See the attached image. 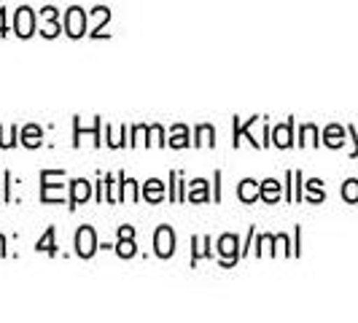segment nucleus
I'll return each mask as SVG.
<instances>
[{
  "instance_id": "obj_1",
  "label": "nucleus",
  "mask_w": 358,
  "mask_h": 323,
  "mask_svg": "<svg viewBox=\"0 0 358 323\" xmlns=\"http://www.w3.org/2000/svg\"><path fill=\"white\" fill-rule=\"evenodd\" d=\"M94 251H97V234L92 227H81L76 232V253L81 259H90V256H94Z\"/></svg>"
},
{
  "instance_id": "obj_2",
  "label": "nucleus",
  "mask_w": 358,
  "mask_h": 323,
  "mask_svg": "<svg viewBox=\"0 0 358 323\" xmlns=\"http://www.w3.org/2000/svg\"><path fill=\"white\" fill-rule=\"evenodd\" d=\"M154 251L159 259H170L176 253V234L170 227H159L157 234H154Z\"/></svg>"
},
{
  "instance_id": "obj_3",
  "label": "nucleus",
  "mask_w": 358,
  "mask_h": 323,
  "mask_svg": "<svg viewBox=\"0 0 358 323\" xmlns=\"http://www.w3.org/2000/svg\"><path fill=\"white\" fill-rule=\"evenodd\" d=\"M14 33L19 38H30L36 33V14H33V8H27V6L19 8L17 19H14Z\"/></svg>"
},
{
  "instance_id": "obj_4",
  "label": "nucleus",
  "mask_w": 358,
  "mask_h": 323,
  "mask_svg": "<svg viewBox=\"0 0 358 323\" xmlns=\"http://www.w3.org/2000/svg\"><path fill=\"white\" fill-rule=\"evenodd\" d=\"M65 30L71 38H81L87 33V14L81 8H71L68 17H65Z\"/></svg>"
},
{
  "instance_id": "obj_5",
  "label": "nucleus",
  "mask_w": 358,
  "mask_h": 323,
  "mask_svg": "<svg viewBox=\"0 0 358 323\" xmlns=\"http://www.w3.org/2000/svg\"><path fill=\"white\" fill-rule=\"evenodd\" d=\"M132 237H135V229H132V227H122V229H119V243H116V253H119V256H122V259H132V256H135V240H132Z\"/></svg>"
},
{
  "instance_id": "obj_6",
  "label": "nucleus",
  "mask_w": 358,
  "mask_h": 323,
  "mask_svg": "<svg viewBox=\"0 0 358 323\" xmlns=\"http://www.w3.org/2000/svg\"><path fill=\"white\" fill-rule=\"evenodd\" d=\"M218 253L224 256V264L237 261V237H234V234H224V237L218 240Z\"/></svg>"
},
{
  "instance_id": "obj_7",
  "label": "nucleus",
  "mask_w": 358,
  "mask_h": 323,
  "mask_svg": "<svg viewBox=\"0 0 358 323\" xmlns=\"http://www.w3.org/2000/svg\"><path fill=\"white\" fill-rule=\"evenodd\" d=\"M73 186V194H71V208H78L81 202H87L90 199V194H92V186L87 183L84 178H76L71 183Z\"/></svg>"
},
{
  "instance_id": "obj_8",
  "label": "nucleus",
  "mask_w": 358,
  "mask_h": 323,
  "mask_svg": "<svg viewBox=\"0 0 358 323\" xmlns=\"http://www.w3.org/2000/svg\"><path fill=\"white\" fill-rule=\"evenodd\" d=\"M259 192H262V186H256V180L251 178H245L240 183V189H237V194H240L243 202H253V199L259 197Z\"/></svg>"
},
{
  "instance_id": "obj_9",
  "label": "nucleus",
  "mask_w": 358,
  "mask_h": 323,
  "mask_svg": "<svg viewBox=\"0 0 358 323\" xmlns=\"http://www.w3.org/2000/svg\"><path fill=\"white\" fill-rule=\"evenodd\" d=\"M41 138H43V132H41L36 124H27L22 129V143L27 145V148H38V145H41Z\"/></svg>"
},
{
  "instance_id": "obj_10",
  "label": "nucleus",
  "mask_w": 358,
  "mask_h": 323,
  "mask_svg": "<svg viewBox=\"0 0 358 323\" xmlns=\"http://www.w3.org/2000/svg\"><path fill=\"white\" fill-rule=\"evenodd\" d=\"M143 197L148 199V202H159L162 197H164V186H162V180H148L143 186Z\"/></svg>"
},
{
  "instance_id": "obj_11",
  "label": "nucleus",
  "mask_w": 358,
  "mask_h": 323,
  "mask_svg": "<svg viewBox=\"0 0 358 323\" xmlns=\"http://www.w3.org/2000/svg\"><path fill=\"white\" fill-rule=\"evenodd\" d=\"M170 145L173 148H186L189 145V129L183 124L173 127V135H170Z\"/></svg>"
},
{
  "instance_id": "obj_12",
  "label": "nucleus",
  "mask_w": 358,
  "mask_h": 323,
  "mask_svg": "<svg viewBox=\"0 0 358 323\" xmlns=\"http://www.w3.org/2000/svg\"><path fill=\"white\" fill-rule=\"evenodd\" d=\"M259 197L267 199V202H275V199L280 197V183H278V180H264V183H262Z\"/></svg>"
},
{
  "instance_id": "obj_13",
  "label": "nucleus",
  "mask_w": 358,
  "mask_h": 323,
  "mask_svg": "<svg viewBox=\"0 0 358 323\" xmlns=\"http://www.w3.org/2000/svg\"><path fill=\"white\" fill-rule=\"evenodd\" d=\"M197 145H213L215 143V129L210 124H199L197 127Z\"/></svg>"
},
{
  "instance_id": "obj_14",
  "label": "nucleus",
  "mask_w": 358,
  "mask_h": 323,
  "mask_svg": "<svg viewBox=\"0 0 358 323\" xmlns=\"http://www.w3.org/2000/svg\"><path fill=\"white\" fill-rule=\"evenodd\" d=\"M36 251H43V253H57V245H54V227H49L46 229V234L38 240V245H36Z\"/></svg>"
},
{
  "instance_id": "obj_15",
  "label": "nucleus",
  "mask_w": 358,
  "mask_h": 323,
  "mask_svg": "<svg viewBox=\"0 0 358 323\" xmlns=\"http://www.w3.org/2000/svg\"><path fill=\"white\" fill-rule=\"evenodd\" d=\"M272 143L280 145V148H288V145H291V122L275 129V141H272Z\"/></svg>"
},
{
  "instance_id": "obj_16",
  "label": "nucleus",
  "mask_w": 358,
  "mask_h": 323,
  "mask_svg": "<svg viewBox=\"0 0 358 323\" xmlns=\"http://www.w3.org/2000/svg\"><path fill=\"white\" fill-rule=\"evenodd\" d=\"M205 186H208L205 180H194V183H192V189H189V199H192V202H205V199H208Z\"/></svg>"
},
{
  "instance_id": "obj_17",
  "label": "nucleus",
  "mask_w": 358,
  "mask_h": 323,
  "mask_svg": "<svg viewBox=\"0 0 358 323\" xmlns=\"http://www.w3.org/2000/svg\"><path fill=\"white\" fill-rule=\"evenodd\" d=\"M43 14H46V19H49V24H46V33H43V36L54 38L57 33H59V27H57V22H54V17H57V14H54V8H43Z\"/></svg>"
},
{
  "instance_id": "obj_18",
  "label": "nucleus",
  "mask_w": 358,
  "mask_h": 323,
  "mask_svg": "<svg viewBox=\"0 0 358 323\" xmlns=\"http://www.w3.org/2000/svg\"><path fill=\"white\" fill-rule=\"evenodd\" d=\"M342 194H345V199L356 202V199H358V183H356V180H348V186H345V192H342Z\"/></svg>"
},
{
  "instance_id": "obj_19",
  "label": "nucleus",
  "mask_w": 358,
  "mask_h": 323,
  "mask_svg": "<svg viewBox=\"0 0 358 323\" xmlns=\"http://www.w3.org/2000/svg\"><path fill=\"white\" fill-rule=\"evenodd\" d=\"M326 143H329V145H340L342 143V141H340V129H337V127H331V129L326 132Z\"/></svg>"
},
{
  "instance_id": "obj_20",
  "label": "nucleus",
  "mask_w": 358,
  "mask_h": 323,
  "mask_svg": "<svg viewBox=\"0 0 358 323\" xmlns=\"http://www.w3.org/2000/svg\"><path fill=\"white\" fill-rule=\"evenodd\" d=\"M0 36H6V14L0 11Z\"/></svg>"
}]
</instances>
